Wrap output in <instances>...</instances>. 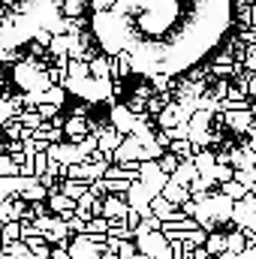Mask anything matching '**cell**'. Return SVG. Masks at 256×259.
Segmentation results:
<instances>
[{"instance_id": "7", "label": "cell", "mask_w": 256, "mask_h": 259, "mask_svg": "<svg viewBox=\"0 0 256 259\" xmlns=\"http://www.w3.org/2000/svg\"><path fill=\"white\" fill-rule=\"evenodd\" d=\"M81 130H84V124H81V118H72V121L66 124V133H72V136H75V133H81Z\"/></svg>"}, {"instance_id": "6", "label": "cell", "mask_w": 256, "mask_h": 259, "mask_svg": "<svg viewBox=\"0 0 256 259\" xmlns=\"http://www.w3.org/2000/svg\"><path fill=\"white\" fill-rule=\"evenodd\" d=\"M36 109H39L42 121H49V118H55V115H58V106H36Z\"/></svg>"}, {"instance_id": "5", "label": "cell", "mask_w": 256, "mask_h": 259, "mask_svg": "<svg viewBox=\"0 0 256 259\" xmlns=\"http://www.w3.org/2000/svg\"><path fill=\"white\" fill-rule=\"evenodd\" d=\"M15 172H18L15 160H9V157H0V175H15Z\"/></svg>"}, {"instance_id": "1", "label": "cell", "mask_w": 256, "mask_h": 259, "mask_svg": "<svg viewBox=\"0 0 256 259\" xmlns=\"http://www.w3.org/2000/svg\"><path fill=\"white\" fill-rule=\"evenodd\" d=\"M94 36L121 72L178 75L232 27V0H94Z\"/></svg>"}, {"instance_id": "2", "label": "cell", "mask_w": 256, "mask_h": 259, "mask_svg": "<svg viewBox=\"0 0 256 259\" xmlns=\"http://www.w3.org/2000/svg\"><path fill=\"white\" fill-rule=\"evenodd\" d=\"M15 84L24 88L27 94H42V91H49L55 81H52V75H49L46 66H39L36 61H24V64L15 66Z\"/></svg>"}, {"instance_id": "3", "label": "cell", "mask_w": 256, "mask_h": 259, "mask_svg": "<svg viewBox=\"0 0 256 259\" xmlns=\"http://www.w3.org/2000/svg\"><path fill=\"white\" fill-rule=\"evenodd\" d=\"M18 121L24 124L27 130H39L46 121H42V115H39V109H27V112H21L18 115Z\"/></svg>"}, {"instance_id": "4", "label": "cell", "mask_w": 256, "mask_h": 259, "mask_svg": "<svg viewBox=\"0 0 256 259\" xmlns=\"http://www.w3.org/2000/svg\"><path fill=\"white\" fill-rule=\"evenodd\" d=\"M84 3H88V0H64V15L66 18H75V15L81 12Z\"/></svg>"}, {"instance_id": "8", "label": "cell", "mask_w": 256, "mask_h": 259, "mask_svg": "<svg viewBox=\"0 0 256 259\" xmlns=\"http://www.w3.org/2000/svg\"><path fill=\"white\" fill-rule=\"evenodd\" d=\"M49 75H52V81H64V78H66V69H49Z\"/></svg>"}]
</instances>
